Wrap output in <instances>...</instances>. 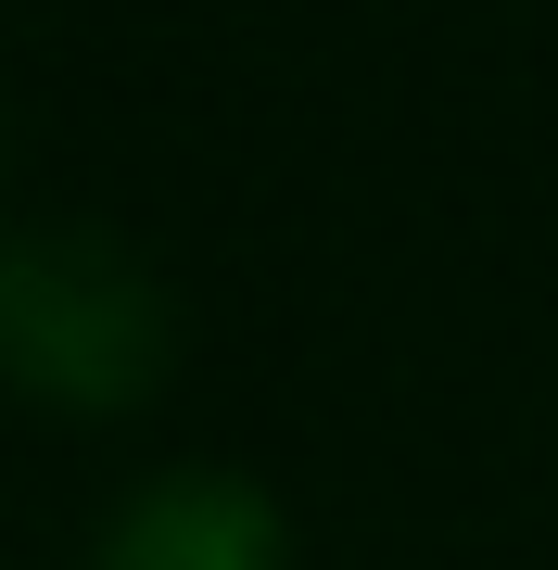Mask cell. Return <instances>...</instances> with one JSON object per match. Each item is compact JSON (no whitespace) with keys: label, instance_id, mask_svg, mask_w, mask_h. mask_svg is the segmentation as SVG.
<instances>
[{"label":"cell","instance_id":"6da1fadb","mask_svg":"<svg viewBox=\"0 0 558 570\" xmlns=\"http://www.w3.org/2000/svg\"><path fill=\"white\" fill-rule=\"evenodd\" d=\"M178 367V292L102 216L0 228V393L51 419H127Z\"/></svg>","mask_w":558,"mask_h":570},{"label":"cell","instance_id":"7a4b0ae2","mask_svg":"<svg viewBox=\"0 0 558 570\" xmlns=\"http://www.w3.org/2000/svg\"><path fill=\"white\" fill-rule=\"evenodd\" d=\"M89 570H292V520L254 469L228 456H166L102 508Z\"/></svg>","mask_w":558,"mask_h":570},{"label":"cell","instance_id":"3957f363","mask_svg":"<svg viewBox=\"0 0 558 570\" xmlns=\"http://www.w3.org/2000/svg\"><path fill=\"white\" fill-rule=\"evenodd\" d=\"M0 178H13V115H0Z\"/></svg>","mask_w":558,"mask_h":570}]
</instances>
